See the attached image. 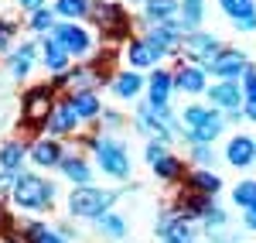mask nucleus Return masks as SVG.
Instances as JSON below:
<instances>
[{"mask_svg":"<svg viewBox=\"0 0 256 243\" xmlns=\"http://www.w3.org/2000/svg\"><path fill=\"white\" fill-rule=\"evenodd\" d=\"M239 31H256V14H246V18H236Z\"/></svg>","mask_w":256,"mask_h":243,"instance_id":"58836bf2","label":"nucleus"},{"mask_svg":"<svg viewBox=\"0 0 256 243\" xmlns=\"http://www.w3.org/2000/svg\"><path fill=\"white\" fill-rule=\"evenodd\" d=\"M34 52H38L34 45H20L18 52L10 55L7 69H10V76H14V79H24V76H28L31 69H34Z\"/></svg>","mask_w":256,"mask_h":243,"instance_id":"393cba45","label":"nucleus"},{"mask_svg":"<svg viewBox=\"0 0 256 243\" xmlns=\"http://www.w3.org/2000/svg\"><path fill=\"white\" fill-rule=\"evenodd\" d=\"M62 154H65V151H62L58 144H55V141H44V137L34 141V147H31V161L41 164V168H55V164L62 161Z\"/></svg>","mask_w":256,"mask_h":243,"instance_id":"5701e85b","label":"nucleus"},{"mask_svg":"<svg viewBox=\"0 0 256 243\" xmlns=\"http://www.w3.org/2000/svg\"><path fill=\"white\" fill-rule=\"evenodd\" d=\"M58 168L65 171V178H68V182H76V185H89V182H92V168L82 161L79 154H62Z\"/></svg>","mask_w":256,"mask_h":243,"instance_id":"6ab92c4d","label":"nucleus"},{"mask_svg":"<svg viewBox=\"0 0 256 243\" xmlns=\"http://www.w3.org/2000/svg\"><path fill=\"white\" fill-rule=\"evenodd\" d=\"M24 11H38V7H44V0H18Z\"/></svg>","mask_w":256,"mask_h":243,"instance_id":"a19ab883","label":"nucleus"},{"mask_svg":"<svg viewBox=\"0 0 256 243\" xmlns=\"http://www.w3.org/2000/svg\"><path fill=\"white\" fill-rule=\"evenodd\" d=\"M208 103L218 106L222 113H239L242 106V89H239V79H218L212 89H208Z\"/></svg>","mask_w":256,"mask_h":243,"instance_id":"1a4fd4ad","label":"nucleus"},{"mask_svg":"<svg viewBox=\"0 0 256 243\" xmlns=\"http://www.w3.org/2000/svg\"><path fill=\"white\" fill-rule=\"evenodd\" d=\"M253 151H256V141L246 137V134H239V137H232L229 147H226V161L232 164V168H250V164H253Z\"/></svg>","mask_w":256,"mask_h":243,"instance_id":"2eb2a0df","label":"nucleus"},{"mask_svg":"<svg viewBox=\"0 0 256 243\" xmlns=\"http://www.w3.org/2000/svg\"><path fill=\"white\" fill-rule=\"evenodd\" d=\"M202 223H205V229H222V226L229 223V216H226V209H218L216 202L205 209V216H202Z\"/></svg>","mask_w":256,"mask_h":243,"instance_id":"473e14b6","label":"nucleus"},{"mask_svg":"<svg viewBox=\"0 0 256 243\" xmlns=\"http://www.w3.org/2000/svg\"><path fill=\"white\" fill-rule=\"evenodd\" d=\"M208 205H212V195L195 192L192 185H184V188L178 192V216H184V219H202Z\"/></svg>","mask_w":256,"mask_h":243,"instance_id":"ddd939ff","label":"nucleus"},{"mask_svg":"<svg viewBox=\"0 0 256 243\" xmlns=\"http://www.w3.org/2000/svg\"><path fill=\"white\" fill-rule=\"evenodd\" d=\"M126 62H130V69H150V65H158L160 59L154 55V48L144 38H134L126 45Z\"/></svg>","mask_w":256,"mask_h":243,"instance_id":"aec40b11","label":"nucleus"},{"mask_svg":"<svg viewBox=\"0 0 256 243\" xmlns=\"http://www.w3.org/2000/svg\"><path fill=\"white\" fill-rule=\"evenodd\" d=\"M55 14H62V18H68V21L86 18L89 14V0H58L55 4Z\"/></svg>","mask_w":256,"mask_h":243,"instance_id":"7c9ffc66","label":"nucleus"},{"mask_svg":"<svg viewBox=\"0 0 256 243\" xmlns=\"http://www.w3.org/2000/svg\"><path fill=\"white\" fill-rule=\"evenodd\" d=\"M113 199H116V192L92 188V185H79V188L68 195V212L79 216V219H99L102 212H110Z\"/></svg>","mask_w":256,"mask_h":243,"instance_id":"7ed1b4c3","label":"nucleus"},{"mask_svg":"<svg viewBox=\"0 0 256 243\" xmlns=\"http://www.w3.org/2000/svg\"><path fill=\"white\" fill-rule=\"evenodd\" d=\"M31 28H34V31H52V28H55V18H52V11H44V7L31 11Z\"/></svg>","mask_w":256,"mask_h":243,"instance_id":"f704fd0d","label":"nucleus"},{"mask_svg":"<svg viewBox=\"0 0 256 243\" xmlns=\"http://www.w3.org/2000/svg\"><path fill=\"white\" fill-rule=\"evenodd\" d=\"M144 14H147V24H168L178 18V0H147Z\"/></svg>","mask_w":256,"mask_h":243,"instance_id":"412c9836","label":"nucleus"},{"mask_svg":"<svg viewBox=\"0 0 256 243\" xmlns=\"http://www.w3.org/2000/svg\"><path fill=\"white\" fill-rule=\"evenodd\" d=\"M168 151H171V147H168V141H160V137H154V141L147 144V154H144V158H147V164H150V161H158L160 154H168Z\"/></svg>","mask_w":256,"mask_h":243,"instance_id":"e433bc0d","label":"nucleus"},{"mask_svg":"<svg viewBox=\"0 0 256 243\" xmlns=\"http://www.w3.org/2000/svg\"><path fill=\"white\" fill-rule=\"evenodd\" d=\"M239 110H242V117H246L250 123H256V100H242Z\"/></svg>","mask_w":256,"mask_h":243,"instance_id":"4c0bfd02","label":"nucleus"},{"mask_svg":"<svg viewBox=\"0 0 256 243\" xmlns=\"http://www.w3.org/2000/svg\"><path fill=\"white\" fill-rule=\"evenodd\" d=\"M192 158H195L202 168L208 164L212 168V161H216V151H212V144H202V141H195V147H192Z\"/></svg>","mask_w":256,"mask_h":243,"instance_id":"c9c22d12","label":"nucleus"},{"mask_svg":"<svg viewBox=\"0 0 256 243\" xmlns=\"http://www.w3.org/2000/svg\"><path fill=\"white\" fill-rule=\"evenodd\" d=\"M52 86H38V89H31L28 96H24V123L28 127H38L48 113H52Z\"/></svg>","mask_w":256,"mask_h":243,"instance_id":"9d476101","label":"nucleus"},{"mask_svg":"<svg viewBox=\"0 0 256 243\" xmlns=\"http://www.w3.org/2000/svg\"><path fill=\"white\" fill-rule=\"evenodd\" d=\"M218 48H222V45H218L216 35H202V31H188V35H181V45H178V52H181L188 62H198V65H205Z\"/></svg>","mask_w":256,"mask_h":243,"instance_id":"423d86ee","label":"nucleus"},{"mask_svg":"<svg viewBox=\"0 0 256 243\" xmlns=\"http://www.w3.org/2000/svg\"><path fill=\"white\" fill-rule=\"evenodd\" d=\"M44 65L58 76V72H65L68 69V52L62 48V41L52 35V38H44Z\"/></svg>","mask_w":256,"mask_h":243,"instance_id":"bb28decb","label":"nucleus"},{"mask_svg":"<svg viewBox=\"0 0 256 243\" xmlns=\"http://www.w3.org/2000/svg\"><path fill=\"white\" fill-rule=\"evenodd\" d=\"M202 0H184L181 7H178V28H181V35H188V31H195L198 24H202Z\"/></svg>","mask_w":256,"mask_h":243,"instance_id":"a878e982","label":"nucleus"},{"mask_svg":"<svg viewBox=\"0 0 256 243\" xmlns=\"http://www.w3.org/2000/svg\"><path fill=\"white\" fill-rule=\"evenodd\" d=\"M92 151H96L99 168H102L110 178H116V182H126V178H130V154H126V147H123V144L102 137V141H96Z\"/></svg>","mask_w":256,"mask_h":243,"instance_id":"20e7f679","label":"nucleus"},{"mask_svg":"<svg viewBox=\"0 0 256 243\" xmlns=\"http://www.w3.org/2000/svg\"><path fill=\"white\" fill-rule=\"evenodd\" d=\"M246 216H242V223H246V229H253L256 233V205H250V209H242Z\"/></svg>","mask_w":256,"mask_h":243,"instance_id":"ea45409f","label":"nucleus"},{"mask_svg":"<svg viewBox=\"0 0 256 243\" xmlns=\"http://www.w3.org/2000/svg\"><path fill=\"white\" fill-rule=\"evenodd\" d=\"M181 120H184V134H188V141H202V144H212L226 130V117L216 113V110H208V106H188L184 113H181Z\"/></svg>","mask_w":256,"mask_h":243,"instance_id":"f03ea898","label":"nucleus"},{"mask_svg":"<svg viewBox=\"0 0 256 243\" xmlns=\"http://www.w3.org/2000/svg\"><path fill=\"white\" fill-rule=\"evenodd\" d=\"M89 14L99 24V31L110 35V38H123L130 31V21L123 14V7H116V4H89Z\"/></svg>","mask_w":256,"mask_h":243,"instance_id":"39448f33","label":"nucleus"},{"mask_svg":"<svg viewBox=\"0 0 256 243\" xmlns=\"http://www.w3.org/2000/svg\"><path fill=\"white\" fill-rule=\"evenodd\" d=\"M55 38L62 41V48L68 52V59L76 55H89V48H92V41H89V35L82 31L79 24H72V21H65V24H55Z\"/></svg>","mask_w":256,"mask_h":243,"instance_id":"9b49d317","label":"nucleus"},{"mask_svg":"<svg viewBox=\"0 0 256 243\" xmlns=\"http://www.w3.org/2000/svg\"><path fill=\"white\" fill-rule=\"evenodd\" d=\"M24 154H28V147L20 141H7L0 147V168H7V171H18V164L24 161Z\"/></svg>","mask_w":256,"mask_h":243,"instance_id":"cd10ccee","label":"nucleus"},{"mask_svg":"<svg viewBox=\"0 0 256 243\" xmlns=\"http://www.w3.org/2000/svg\"><path fill=\"white\" fill-rule=\"evenodd\" d=\"M205 79H208V72H205V65H198V62H181L178 72H171L174 89L188 93V96H202V93H205Z\"/></svg>","mask_w":256,"mask_h":243,"instance_id":"6e6552de","label":"nucleus"},{"mask_svg":"<svg viewBox=\"0 0 256 243\" xmlns=\"http://www.w3.org/2000/svg\"><path fill=\"white\" fill-rule=\"evenodd\" d=\"M246 65L250 62H246L242 52H236V48H218L216 55L205 62V72L208 76H218V79H239Z\"/></svg>","mask_w":256,"mask_h":243,"instance_id":"0eeeda50","label":"nucleus"},{"mask_svg":"<svg viewBox=\"0 0 256 243\" xmlns=\"http://www.w3.org/2000/svg\"><path fill=\"white\" fill-rule=\"evenodd\" d=\"M140 89H144V79H140V72H120V76H113V93H116L120 100H137Z\"/></svg>","mask_w":256,"mask_h":243,"instance_id":"4be33fe9","label":"nucleus"},{"mask_svg":"<svg viewBox=\"0 0 256 243\" xmlns=\"http://www.w3.org/2000/svg\"><path fill=\"white\" fill-rule=\"evenodd\" d=\"M147 89H150V96H147V103H150V106H168L171 93H174L171 72H164V69H154V76H150V82H147Z\"/></svg>","mask_w":256,"mask_h":243,"instance_id":"dca6fc26","label":"nucleus"},{"mask_svg":"<svg viewBox=\"0 0 256 243\" xmlns=\"http://www.w3.org/2000/svg\"><path fill=\"white\" fill-rule=\"evenodd\" d=\"M184 185H192L195 192H205V195H216L218 188H222V178L212 168H198L195 175H184Z\"/></svg>","mask_w":256,"mask_h":243,"instance_id":"b1692460","label":"nucleus"},{"mask_svg":"<svg viewBox=\"0 0 256 243\" xmlns=\"http://www.w3.org/2000/svg\"><path fill=\"white\" fill-rule=\"evenodd\" d=\"M222 4V11L229 14V18H246V14H256V0H218Z\"/></svg>","mask_w":256,"mask_h":243,"instance_id":"2f4dec72","label":"nucleus"},{"mask_svg":"<svg viewBox=\"0 0 256 243\" xmlns=\"http://www.w3.org/2000/svg\"><path fill=\"white\" fill-rule=\"evenodd\" d=\"M96 226H99V233H106L110 240H123L126 236V219L123 216H113V212H102L96 219Z\"/></svg>","mask_w":256,"mask_h":243,"instance_id":"c85d7f7f","label":"nucleus"},{"mask_svg":"<svg viewBox=\"0 0 256 243\" xmlns=\"http://www.w3.org/2000/svg\"><path fill=\"white\" fill-rule=\"evenodd\" d=\"M232 205H239V209L256 205V178H242V182L232 188Z\"/></svg>","mask_w":256,"mask_h":243,"instance_id":"c756f323","label":"nucleus"},{"mask_svg":"<svg viewBox=\"0 0 256 243\" xmlns=\"http://www.w3.org/2000/svg\"><path fill=\"white\" fill-rule=\"evenodd\" d=\"M68 106H72V113L79 117V120H92L102 113V106H99V96L92 89H76V93H68Z\"/></svg>","mask_w":256,"mask_h":243,"instance_id":"4468645a","label":"nucleus"},{"mask_svg":"<svg viewBox=\"0 0 256 243\" xmlns=\"http://www.w3.org/2000/svg\"><path fill=\"white\" fill-rule=\"evenodd\" d=\"M10 199L18 209H31V212H38V209H48L52 199H55V185L38 178V175H18L14 185H10Z\"/></svg>","mask_w":256,"mask_h":243,"instance_id":"f257e3e1","label":"nucleus"},{"mask_svg":"<svg viewBox=\"0 0 256 243\" xmlns=\"http://www.w3.org/2000/svg\"><path fill=\"white\" fill-rule=\"evenodd\" d=\"M239 79H242V82H239V89H242V100H256V69H253V65H246Z\"/></svg>","mask_w":256,"mask_h":243,"instance_id":"72a5a7b5","label":"nucleus"},{"mask_svg":"<svg viewBox=\"0 0 256 243\" xmlns=\"http://www.w3.org/2000/svg\"><path fill=\"white\" fill-rule=\"evenodd\" d=\"M154 164V175H158L160 182H168V185H174V182H184V161L178 158V154H160L158 161H150Z\"/></svg>","mask_w":256,"mask_h":243,"instance_id":"a211bd4d","label":"nucleus"},{"mask_svg":"<svg viewBox=\"0 0 256 243\" xmlns=\"http://www.w3.org/2000/svg\"><path fill=\"white\" fill-rule=\"evenodd\" d=\"M253 161H256V151H253Z\"/></svg>","mask_w":256,"mask_h":243,"instance_id":"79ce46f5","label":"nucleus"},{"mask_svg":"<svg viewBox=\"0 0 256 243\" xmlns=\"http://www.w3.org/2000/svg\"><path fill=\"white\" fill-rule=\"evenodd\" d=\"M158 236L164 243H195V233H192V219L184 216H160L158 223Z\"/></svg>","mask_w":256,"mask_h":243,"instance_id":"f8f14e48","label":"nucleus"},{"mask_svg":"<svg viewBox=\"0 0 256 243\" xmlns=\"http://www.w3.org/2000/svg\"><path fill=\"white\" fill-rule=\"evenodd\" d=\"M76 120H79V117L72 113V106H68V103H58V106H52V113L44 117V127L58 137V134H72V130H76Z\"/></svg>","mask_w":256,"mask_h":243,"instance_id":"f3484780","label":"nucleus"}]
</instances>
